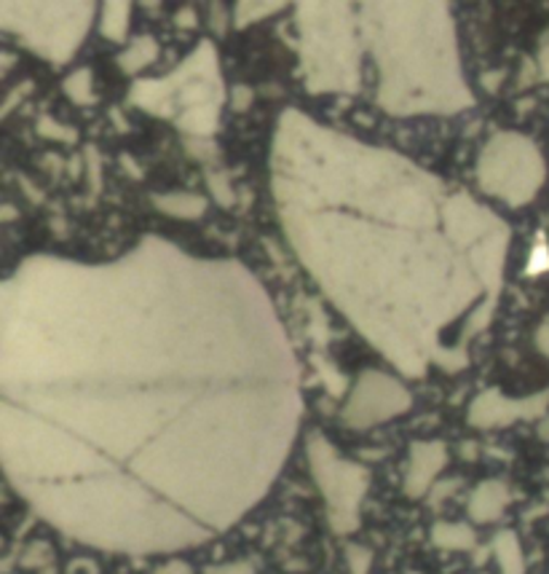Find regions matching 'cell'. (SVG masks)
<instances>
[{"mask_svg":"<svg viewBox=\"0 0 549 574\" xmlns=\"http://www.w3.org/2000/svg\"><path fill=\"white\" fill-rule=\"evenodd\" d=\"M217 574H244L242 570H228V572H217Z\"/></svg>","mask_w":549,"mask_h":574,"instance_id":"obj_1","label":"cell"}]
</instances>
